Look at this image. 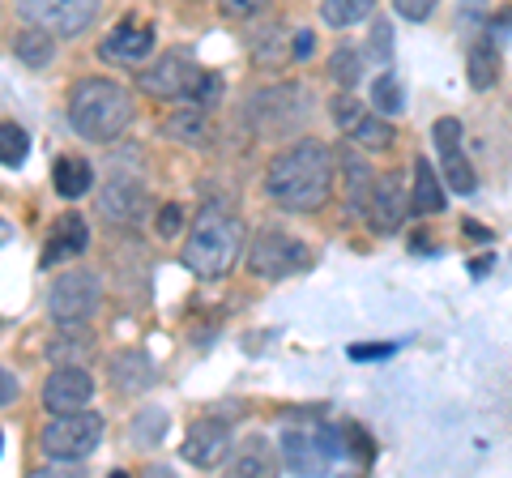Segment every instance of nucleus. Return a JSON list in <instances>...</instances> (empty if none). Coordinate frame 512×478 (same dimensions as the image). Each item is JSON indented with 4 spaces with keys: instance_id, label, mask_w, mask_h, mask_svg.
Returning a JSON list of instances; mask_svg holds the SVG:
<instances>
[{
    "instance_id": "nucleus-13",
    "label": "nucleus",
    "mask_w": 512,
    "mask_h": 478,
    "mask_svg": "<svg viewBox=\"0 0 512 478\" xmlns=\"http://www.w3.org/2000/svg\"><path fill=\"white\" fill-rule=\"evenodd\" d=\"M103 60H124V65H141L150 52H154V30L150 26H137V22H124L116 26L111 35L103 39Z\"/></svg>"
},
{
    "instance_id": "nucleus-37",
    "label": "nucleus",
    "mask_w": 512,
    "mask_h": 478,
    "mask_svg": "<svg viewBox=\"0 0 512 478\" xmlns=\"http://www.w3.org/2000/svg\"><path fill=\"white\" fill-rule=\"evenodd\" d=\"M13 397H18V380H13V372L0 368V406H9Z\"/></svg>"
},
{
    "instance_id": "nucleus-29",
    "label": "nucleus",
    "mask_w": 512,
    "mask_h": 478,
    "mask_svg": "<svg viewBox=\"0 0 512 478\" xmlns=\"http://www.w3.org/2000/svg\"><path fill=\"white\" fill-rule=\"evenodd\" d=\"M372 107L380 111V116H402V111H406V99H402V82H397L393 73L376 77V86H372Z\"/></svg>"
},
{
    "instance_id": "nucleus-35",
    "label": "nucleus",
    "mask_w": 512,
    "mask_h": 478,
    "mask_svg": "<svg viewBox=\"0 0 512 478\" xmlns=\"http://www.w3.org/2000/svg\"><path fill=\"white\" fill-rule=\"evenodd\" d=\"M436 5L440 0H393V9L402 13L406 22H427L431 13H436Z\"/></svg>"
},
{
    "instance_id": "nucleus-5",
    "label": "nucleus",
    "mask_w": 512,
    "mask_h": 478,
    "mask_svg": "<svg viewBox=\"0 0 512 478\" xmlns=\"http://www.w3.org/2000/svg\"><path fill=\"white\" fill-rule=\"evenodd\" d=\"M103 304V282L94 269H64V274L47 286V312L60 325H82Z\"/></svg>"
},
{
    "instance_id": "nucleus-40",
    "label": "nucleus",
    "mask_w": 512,
    "mask_h": 478,
    "mask_svg": "<svg viewBox=\"0 0 512 478\" xmlns=\"http://www.w3.org/2000/svg\"><path fill=\"white\" fill-rule=\"evenodd\" d=\"M295 56H299V60L312 56V30H299V35H295Z\"/></svg>"
},
{
    "instance_id": "nucleus-33",
    "label": "nucleus",
    "mask_w": 512,
    "mask_h": 478,
    "mask_svg": "<svg viewBox=\"0 0 512 478\" xmlns=\"http://www.w3.org/2000/svg\"><path fill=\"white\" fill-rule=\"evenodd\" d=\"M222 18L231 22H248V18H261V13L269 9V0H218Z\"/></svg>"
},
{
    "instance_id": "nucleus-30",
    "label": "nucleus",
    "mask_w": 512,
    "mask_h": 478,
    "mask_svg": "<svg viewBox=\"0 0 512 478\" xmlns=\"http://www.w3.org/2000/svg\"><path fill=\"white\" fill-rule=\"evenodd\" d=\"M274 474V457H269V449L261 440H248V449L239 453V461H235V474Z\"/></svg>"
},
{
    "instance_id": "nucleus-8",
    "label": "nucleus",
    "mask_w": 512,
    "mask_h": 478,
    "mask_svg": "<svg viewBox=\"0 0 512 478\" xmlns=\"http://www.w3.org/2000/svg\"><path fill=\"white\" fill-rule=\"evenodd\" d=\"M197 77H201V65L192 60L188 47H171L150 69H141V90L154 94V99H188Z\"/></svg>"
},
{
    "instance_id": "nucleus-28",
    "label": "nucleus",
    "mask_w": 512,
    "mask_h": 478,
    "mask_svg": "<svg viewBox=\"0 0 512 478\" xmlns=\"http://www.w3.org/2000/svg\"><path fill=\"white\" fill-rule=\"evenodd\" d=\"M329 77H333V82H338L342 90L359 86V77H363V56L355 52V47H338V52L329 56Z\"/></svg>"
},
{
    "instance_id": "nucleus-14",
    "label": "nucleus",
    "mask_w": 512,
    "mask_h": 478,
    "mask_svg": "<svg viewBox=\"0 0 512 478\" xmlns=\"http://www.w3.org/2000/svg\"><path fill=\"white\" fill-rule=\"evenodd\" d=\"M90 244V227H86V218L82 214H60L52 222V244H47V265L52 261H69V257H82Z\"/></svg>"
},
{
    "instance_id": "nucleus-31",
    "label": "nucleus",
    "mask_w": 512,
    "mask_h": 478,
    "mask_svg": "<svg viewBox=\"0 0 512 478\" xmlns=\"http://www.w3.org/2000/svg\"><path fill=\"white\" fill-rule=\"evenodd\" d=\"M154 235H158V239L184 235V205H180V201H167L163 210L154 214Z\"/></svg>"
},
{
    "instance_id": "nucleus-36",
    "label": "nucleus",
    "mask_w": 512,
    "mask_h": 478,
    "mask_svg": "<svg viewBox=\"0 0 512 478\" xmlns=\"http://www.w3.org/2000/svg\"><path fill=\"white\" fill-rule=\"evenodd\" d=\"M69 338L73 342H56L52 346V359H64V355H69V350H77V355H82V359H90V333H69Z\"/></svg>"
},
{
    "instance_id": "nucleus-6",
    "label": "nucleus",
    "mask_w": 512,
    "mask_h": 478,
    "mask_svg": "<svg viewBox=\"0 0 512 478\" xmlns=\"http://www.w3.org/2000/svg\"><path fill=\"white\" fill-rule=\"evenodd\" d=\"M312 252L291 239L286 231H261L252 235V248H248V269L252 278H265V282H278V278H291L299 269H308Z\"/></svg>"
},
{
    "instance_id": "nucleus-7",
    "label": "nucleus",
    "mask_w": 512,
    "mask_h": 478,
    "mask_svg": "<svg viewBox=\"0 0 512 478\" xmlns=\"http://www.w3.org/2000/svg\"><path fill=\"white\" fill-rule=\"evenodd\" d=\"M99 5L103 0H18V13L30 26H43V30H52V35L73 39L94 26Z\"/></svg>"
},
{
    "instance_id": "nucleus-23",
    "label": "nucleus",
    "mask_w": 512,
    "mask_h": 478,
    "mask_svg": "<svg viewBox=\"0 0 512 478\" xmlns=\"http://www.w3.org/2000/svg\"><path fill=\"white\" fill-rule=\"evenodd\" d=\"M342 171H346V201H350V210H367V197H372V184H376L372 167H367L363 158L346 154L342 158Z\"/></svg>"
},
{
    "instance_id": "nucleus-24",
    "label": "nucleus",
    "mask_w": 512,
    "mask_h": 478,
    "mask_svg": "<svg viewBox=\"0 0 512 478\" xmlns=\"http://www.w3.org/2000/svg\"><path fill=\"white\" fill-rule=\"evenodd\" d=\"M372 9H376V0H320V18H325V26H333V30L363 22Z\"/></svg>"
},
{
    "instance_id": "nucleus-21",
    "label": "nucleus",
    "mask_w": 512,
    "mask_h": 478,
    "mask_svg": "<svg viewBox=\"0 0 512 478\" xmlns=\"http://www.w3.org/2000/svg\"><path fill=\"white\" fill-rule=\"evenodd\" d=\"M466 77H470L474 90H491V86H495V77H500V52H495V43L478 39V43L470 47V56H466Z\"/></svg>"
},
{
    "instance_id": "nucleus-4",
    "label": "nucleus",
    "mask_w": 512,
    "mask_h": 478,
    "mask_svg": "<svg viewBox=\"0 0 512 478\" xmlns=\"http://www.w3.org/2000/svg\"><path fill=\"white\" fill-rule=\"evenodd\" d=\"M103 440V419L94 410H64L52 414L43 427V453L52 461H86Z\"/></svg>"
},
{
    "instance_id": "nucleus-18",
    "label": "nucleus",
    "mask_w": 512,
    "mask_h": 478,
    "mask_svg": "<svg viewBox=\"0 0 512 478\" xmlns=\"http://www.w3.org/2000/svg\"><path fill=\"white\" fill-rule=\"evenodd\" d=\"M410 210H414V214H440V210H444V184H440V175H436V167H431L427 158H419V163H414Z\"/></svg>"
},
{
    "instance_id": "nucleus-38",
    "label": "nucleus",
    "mask_w": 512,
    "mask_h": 478,
    "mask_svg": "<svg viewBox=\"0 0 512 478\" xmlns=\"http://www.w3.org/2000/svg\"><path fill=\"white\" fill-rule=\"evenodd\" d=\"M393 355V346H350V359H380Z\"/></svg>"
},
{
    "instance_id": "nucleus-15",
    "label": "nucleus",
    "mask_w": 512,
    "mask_h": 478,
    "mask_svg": "<svg viewBox=\"0 0 512 478\" xmlns=\"http://www.w3.org/2000/svg\"><path fill=\"white\" fill-rule=\"evenodd\" d=\"M282 457H286V466H291L295 474H316V470L329 466L325 453H320V444H316V427L312 432H303V427H286L282 432Z\"/></svg>"
},
{
    "instance_id": "nucleus-17",
    "label": "nucleus",
    "mask_w": 512,
    "mask_h": 478,
    "mask_svg": "<svg viewBox=\"0 0 512 478\" xmlns=\"http://www.w3.org/2000/svg\"><path fill=\"white\" fill-rule=\"evenodd\" d=\"M13 56H18V65H26V69H47L56 60V35L43 26H30L13 39Z\"/></svg>"
},
{
    "instance_id": "nucleus-34",
    "label": "nucleus",
    "mask_w": 512,
    "mask_h": 478,
    "mask_svg": "<svg viewBox=\"0 0 512 478\" xmlns=\"http://www.w3.org/2000/svg\"><path fill=\"white\" fill-rule=\"evenodd\" d=\"M359 116H363V103H359V99H355V94H350V90H346V94H338V99H333V120H338L342 129H350V124H355Z\"/></svg>"
},
{
    "instance_id": "nucleus-20",
    "label": "nucleus",
    "mask_w": 512,
    "mask_h": 478,
    "mask_svg": "<svg viewBox=\"0 0 512 478\" xmlns=\"http://www.w3.org/2000/svg\"><path fill=\"white\" fill-rule=\"evenodd\" d=\"M52 180H56V193L64 201H77L90 193L94 184V167L86 163V158H60V163L52 167Z\"/></svg>"
},
{
    "instance_id": "nucleus-32",
    "label": "nucleus",
    "mask_w": 512,
    "mask_h": 478,
    "mask_svg": "<svg viewBox=\"0 0 512 478\" xmlns=\"http://www.w3.org/2000/svg\"><path fill=\"white\" fill-rule=\"evenodd\" d=\"M218 99H222V77H218V73H205V69H201L197 86H192V94H188V103H197V107H205V111H210Z\"/></svg>"
},
{
    "instance_id": "nucleus-39",
    "label": "nucleus",
    "mask_w": 512,
    "mask_h": 478,
    "mask_svg": "<svg viewBox=\"0 0 512 478\" xmlns=\"http://www.w3.org/2000/svg\"><path fill=\"white\" fill-rule=\"evenodd\" d=\"M372 43H376L380 60H389V22H376V35H372Z\"/></svg>"
},
{
    "instance_id": "nucleus-1",
    "label": "nucleus",
    "mask_w": 512,
    "mask_h": 478,
    "mask_svg": "<svg viewBox=\"0 0 512 478\" xmlns=\"http://www.w3.org/2000/svg\"><path fill=\"white\" fill-rule=\"evenodd\" d=\"M333 175H338V154L325 141L303 137L291 150H282L265 171V193L291 214H312L329 201Z\"/></svg>"
},
{
    "instance_id": "nucleus-19",
    "label": "nucleus",
    "mask_w": 512,
    "mask_h": 478,
    "mask_svg": "<svg viewBox=\"0 0 512 478\" xmlns=\"http://www.w3.org/2000/svg\"><path fill=\"white\" fill-rule=\"evenodd\" d=\"M163 129L171 141H184V146H205V141H210V120H205V107H197V103H188L184 111L167 116Z\"/></svg>"
},
{
    "instance_id": "nucleus-11",
    "label": "nucleus",
    "mask_w": 512,
    "mask_h": 478,
    "mask_svg": "<svg viewBox=\"0 0 512 478\" xmlns=\"http://www.w3.org/2000/svg\"><path fill=\"white\" fill-rule=\"evenodd\" d=\"M94 397V376L82 363H64L52 376L43 380V406L47 414H64V410H86Z\"/></svg>"
},
{
    "instance_id": "nucleus-9",
    "label": "nucleus",
    "mask_w": 512,
    "mask_h": 478,
    "mask_svg": "<svg viewBox=\"0 0 512 478\" xmlns=\"http://www.w3.org/2000/svg\"><path fill=\"white\" fill-rule=\"evenodd\" d=\"M231 423H222V419H197V423H188V436L180 444V457L188 461V466H197V470H214L222 466V457L231 453Z\"/></svg>"
},
{
    "instance_id": "nucleus-2",
    "label": "nucleus",
    "mask_w": 512,
    "mask_h": 478,
    "mask_svg": "<svg viewBox=\"0 0 512 478\" xmlns=\"http://www.w3.org/2000/svg\"><path fill=\"white\" fill-rule=\"evenodd\" d=\"M133 94L111 77H86L69 94V124L82 141H116L133 124Z\"/></svg>"
},
{
    "instance_id": "nucleus-12",
    "label": "nucleus",
    "mask_w": 512,
    "mask_h": 478,
    "mask_svg": "<svg viewBox=\"0 0 512 478\" xmlns=\"http://www.w3.org/2000/svg\"><path fill=\"white\" fill-rule=\"evenodd\" d=\"M99 214L107 222H116V227H133V222L146 214V188L137 180H107L103 193H99Z\"/></svg>"
},
{
    "instance_id": "nucleus-25",
    "label": "nucleus",
    "mask_w": 512,
    "mask_h": 478,
    "mask_svg": "<svg viewBox=\"0 0 512 478\" xmlns=\"http://www.w3.org/2000/svg\"><path fill=\"white\" fill-rule=\"evenodd\" d=\"M440 163H444V180L453 193H474V167L461 146H444L440 150Z\"/></svg>"
},
{
    "instance_id": "nucleus-16",
    "label": "nucleus",
    "mask_w": 512,
    "mask_h": 478,
    "mask_svg": "<svg viewBox=\"0 0 512 478\" xmlns=\"http://www.w3.org/2000/svg\"><path fill=\"white\" fill-rule=\"evenodd\" d=\"M111 385L120 393H146L154 385L150 355H141V350H120V355L111 359Z\"/></svg>"
},
{
    "instance_id": "nucleus-22",
    "label": "nucleus",
    "mask_w": 512,
    "mask_h": 478,
    "mask_svg": "<svg viewBox=\"0 0 512 478\" xmlns=\"http://www.w3.org/2000/svg\"><path fill=\"white\" fill-rule=\"evenodd\" d=\"M346 137L355 141V146H363V150H389L397 133H393V124L384 120L380 111H376V116H367V111H363V116L346 129Z\"/></svg>"
},
{
    "instance_id": "nucleus-3",
    "label": "nucleus",
    "mask_w": 512,
    "mask_h": 478,
    "mask_svg": "<svg viewBox=\"0 0 512 478\" xmlns=\"http://www.w3.org/2000/svg\"><path fill=\"white\" fill-rule=\"evenodd\" d=\"M239 248H244V222L231 210H222L218 201H210L184 235V265L197 278L214 282L239 261Z\"/></svg>"
},
{
    "instance_id": "nucleus-41",
    "label": "nucleus",
    "mask_w": 512,
    "mask_h": 478,
    "mask_svg": "<svg viewBox=\"0 0 512 478\" xmlns=\"http://www.w3.org/2000/svg\"><path fill=\"white\" fill-rule=\"evenodd\" d=\"M466 231H470V239H478V244H487V239H491V231L478 227V222H466Z\"/></svg>"
},
{
    "instance_id": "nucleus-26",
    "label": "nucleus",
    "mask_w": 512,
    "mask_h": 478,
    "mask_svg": "<svg viewBox=\"0 0 512 478\" xmlns=\"http://www.w3.org/2000/svg\"><path fill=\"white\" fill-rule=\"evenodd\" d=\"M163 432H167V410L146 406V410H141L137 419H133V432H128V436H133L137 449H154V444L163 440Z\"/></svg>"
},
{
    "instance_id": "nucleus-10",
    "label": "nucleus",
    "mask_w": 512,
    "mask_h": 478,
    "mask_svg": "<svg viewBox=\"0 0 512 478\" xmlns=\"http://www.w3.org/2000/svg\"><path fill=\"white\" fill-rule=\"evenodd\" d=\"M363 214H367V227H372L376 235H393L406 222V214H410L406 184L397 180V175H376L372 197H367V210Z\"/></svg>"
},
{
    "instance_id": "nucleus-27",
    "label": "nucleus",
    "mask_w": 512,
    "mask_h": 478,
    "mask_svg": "<svg viewBox=\"0 0 512 478\" xmlns=\"http://www.w3.org/2000/svg\"><path fill=\"white\" fill-rule=\"evenodd\" d=\"M30 154V137L22 124H0V167H22Z\"/></svg>"
}]
</instances>
